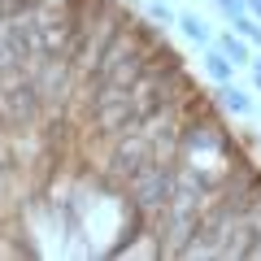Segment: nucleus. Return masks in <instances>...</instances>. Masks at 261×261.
Listing matches in <instances>:
<instances>
[{
  "instance_id": "7",
  "label": "nucleus",
  "mask_w": 261,
  "mask_h": 261,
  "mask_svg": "<svg viewBox=\"0 0 261 261\" xmlns=\"http://www.w3.org/2000/svg\"><path fill=\"white\" fill-rule=\"evenodd\" d=\"M148 18L157 22V27H178V13L170 9L166 0H148Z\"/></svg>"
},
{
  "instance_id": "9",
  "label": "nucleus",
  "mask_w": 261,
  "mask_h": 261,
  "mask_svg": "<svg viewBox=\"0 0 261 261\" xmlns=\"http://www.w3.org/2000/svg\"><path fill=\"white\" fill-rule=\"evenodd\" d=\"M244 5H248V13H252L257 22H261V0H244Z\"/></svg>"
},
{
  "instance_id": "3",
  "label": "nucleus",
  "mask_w": 261,
  "mask_h": 261,
  "mask_svg": "<svg viewBox=\"0 0 261 261\" xmlns=\"http://www.w3.org/2000/svg\"><path fill=\"white\" fill-rule=\"evenodd\" d=\"M214 44L222 48V53L231 57L235 65H248V61H252V44H248L244 35H235V31H222V35H214Z\"/></svg>"
},
{
  "instance_id": "10",
  "label": "nucleus",
  "mask_w": 261,
  "mask_h": 261,
  "mask_svg": "<svg viewBox=\"0 0 261 261\" xmlns=\"http://www.w3.org/2000/svg\"><path fill=\"white\" fill-rule=\"evenodd\" d=\"M252 65V83H257V92H261V61H248Z\"/></svg>"
},
{
  "instance_id": "4",
  "label": "nucleus",
  "mask_w": 261,
  "mask_h": 261,
  "mask_svg": "<svg viewBox=\"0 0 261 261\" xmlns=\"http://www.w3.org/2000/svg\"><path fill=\"white\" fill-rule=\"evenodd\" d=\"M178 31H183L192 44H200V48H209L214 44V27H209L200 13H178Z\"/></svg>"
},
{
  "instance_id": "2",
  "label": "nucleus",
  "mask_w": 261,
  "mask_h": 261,
  "mask_svg": "<svg viewBox=\"0 0 261 261\" xmlns=\"http://www.w3.org/2000/svg\"><path fill=\"white\" fill-rule=\"evenodd\" d=\"M205 74L214 79V83H231V79H235V61H231L218 44L205 48Z\"/></svg>"
},
{
  "instance_id": "1",
  "label": "nucleus",
  "mask_w": 261,
  "mask_h": 261,
  "mask_svg": "<svg viewBox=\"0 0 261 261\" xmlns=\"http://www.w3.org/2000/svg\"><path fill=\"white\" fill-rule=\"evenodd\" d=\"M174 174H178V161H157L152 157L140 174H130V183L122 187V192H126V200L152 222V218L166 209L170 192H174Z\"/></svg>"
},
{
  "instance_id": "6",
  "label": "nucleus",
  "mask_w": 261,
  "mask_h": 261,
  "mask_svg": "<svg viewBox=\"0 0 261 261\" xmlns=\"http://www.w3.org/2000/svg\"><path fill=\"white\" fill-rule=\"evenodd\" d=\"M231 31H235V35H244V39H248V44H252V48H257V44H261V22H257V18H252V13H248V9H244V13H240V18H231Z\"/></svg>"
},
{
  "instance_id": "8",
  "label": "nucleus",
  "mask_w": 261,
  "mask_h": 261,
  "mask_svg": "<svg viewBox=\"0 0 261 261\" xmlns=\"http://www.w3.org/2000/svg\"><path fill=\"white\" fill-rule=\"evenodd\" d=\"M214 5H218V9L226 13V18H240V13L248 9V5H244V0H214Z\"/></svg>"
},
{
  "instance_id": "5",
  "label": "nucleus",
  "mask_w": 261,
  "mask_h": 261,
  "mask_svg": "<svg viewBox=\"0 0 261 261\" xmlns=\"http://www.w3.org/2000/svg\"><path fill=\"white\" fill-rule=\"evenodd\" d=\"M218 96H222V105L235 113V118H248V113H252V96L244 92V87H235V83H222V92H218Z\"/></svg>"
}]
</instances>
